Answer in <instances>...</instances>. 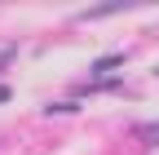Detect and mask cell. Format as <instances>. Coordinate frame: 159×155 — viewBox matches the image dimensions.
<instances>
[{
  "instance_id": "cell-1",
  "label": "cell",
  "mask_w": 159,
  "mask_h": 155,
  "mask_svg": "<svg viewBox=\"0 0 159 155\" xmlns=\"http://www.w3.org/2000/svg\"><path fill=\"white\" fill-rule=\"evenodd\" d=\"M146 138H150V142H159V124H150V129H146Z\"/></svg>"
},
{
  "instance_id": "cell-2",
  "label": "cell",
  "mask_w": 159,
  "mask_h": 155,
  "mask_svg": "<svg viewBox=\"0 0 159 155\" xmlns=\"http://www.w3.org/2000/svg\"><path fill=\"white\" fill-rule=\"evenodd\" d=\"M5 98H9V89H5V84H0V102H5Z\"/></svg>"
}]
</instances>
